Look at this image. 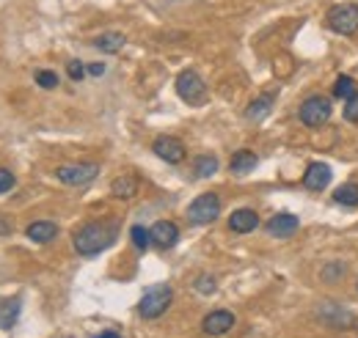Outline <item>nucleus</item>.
Here are the masks:
<instances>
[{
	"label": "nucleus",
	"instance_id": "1",
	"mask_svg": "<svg viewBox=\"0 0 358 338\" xmlns=\"http://www.w3.org/2000/svg\"><path fill=\"white\" fill-rule=\"evenodd\" d=\"M116 237H119L116 223H86L83 228L75 231L72 242H75V251L80 256H96L105 248H110L116 242Z\"/></svg>",
	"mask_w": 358,
	"mask_h": 338
},
{
	"label": "nucleus",
	"instance_id": "2",
	"mask_svg": "<svg viewBox=\"0 0 358 338\" xmlns=\"http://www.w3.org/2000/svg\"><path fill=\"white\" fill-rule=\"evenodd\" d=\"M171 300H174L171 286H166V284L149 286V289L143 292V297H141V302H138V314H141L143 319H157V316H163V314L169 311Z\"/></svg>",
	"mask_w": 358,
	"mask_h": 338
},
{
	"label": "nucleus",
	"instance_id": "3",
	"mask_svg": "<svg viewBox=\"0 0 358 338\" xmlns=\"http://www.w3.org/2000/svg\"><path fill=\"white\" fill-rule=\"evenodd\" d=\"M325 25H328V31H334L339 36H353L358 31V6L356 3L334 6L325 17Z\"/></svg>",
	"mask_w": 358,
	"mask_h": 338
},
{
	"label": "nucleus",
	"instance_id": "4",
	"mask_svg": "<svg viewBox=\"0 0 358 338\" xmlns=\"http://www.w3.org/2000/svg\"><path fill=\"white\" fill-rule=\"evenodd\" d=\"M177 94L182 102H187V105H193V108H199V105H204L207 102V83L199 78V72H193V69H185L182 75L177 78Z\"/></svg>",
	"mask_w": 358,
	"mask_h": 338
},
{
	"label": "nucleus",
	"instance_id": "5",
	"mask_svg": "<svg viewBox=\"0 0 358 338\" xmlns=\"http://www.w3.org/2000/svg\"><path fill=\"white\" fill-rule=\"evenodd\" d=\"M218 214H221V198L215 193H204L187 207V220L193 226H207V223L218 220Z\"/></svg>",
	"mask_w": 358,
	"mask_h": 338
},
{
	"label": "nucleus",
	"instance_id": "6",
	"mask_svg": "<svg viewBox=\"0 0 358 338\" xmlns=\"http://www.w3.org/2000/svg\"><path fill=\"white\" fill-rule=\"evenodd\" d=\"M298 116H301V122L306 127H322L328 122V116H331V102L325 96H309V99L301 102Z\"/></svg>",
	"mask_w": 358,
	"mask_h": 338
},
{
	"label": "nucleus",
	"instance_id": "7",
	"mask_svg": "<svg viewBox=\"0 0 358 338\" xmlns=\"http://www.w3.org/2000/svg\"><path fill=\"white\" fill-rule=\"evenodd\" d=\"M96 173H99V166L78 163V166H61V168L55 170V179L61 184H66V187H83V184H89Z\"/></svg>",
	"mask_w": 358,
	"mask_h": 338
},
{
	"label": "nucleus",
	"instance_id": "8",
	"mask_svg": "<svg viewBox=\"0 0 358 338\" xmlns=\"http://www.w3.org/2000/svg\"><path fill=\"white\" fill-rule=\"evenodd\" d=\"M152 152L163 160V163H171V166H177L185 160V143L174 138V135H160L155 143H152Z\"/></svg>",
	"mask_w": 358,
	"mask_h": 338
},
{
	"label": "nucleus",
	"instance_id": "9",
	"mask_svg": "<svg viewBox=\"0 0 358 338\" xmlns=\"http://www.w3.org/2000/svg\"><path fill=\"white\" fill-rule=\"evenodd\" d=\"M231 328H234V314L226 311V308H218V311H213L201 319V330L207 336H226Z\"/></svg>",
	"mask_w": 358,
	"mask_h": 338
},
{
	"label": "nucleus",
	"instance_id": "10",
	"mask_svg": "<svg viewBox=\"0 0 358 338\" xmlns=\"http://www.w3.org/2000/svg\"><path fill=\"white\" fill-rule=\"evenodd\" d=\"M317 316L325 325H331V328H353L356 325V316L350 311H345L342 305H336V302H322L320 311H317Z\"/></svg>",
	"mask_w": 358,
	"mask_h": 338
},
{
	"label": "nucleus",
	"instance_id": "11",
	"mask_svg": "<svg viewBox=\"0 0 358 338\" xmlns=\"http://www.w3.org/2000/svg\"><path fill=\"white\" fill-rule=\"evenodd\" d=\"M179 242V228L171 220H157L152 226V245H157L160 251H169Z\"/></svg>",
	"mask_w": 358,
	"mask_h": 338
},
{
	"label": "nucleus",
	"instance_id": "12",
	"mask_svg": "<svg viewBox=\"0 0 358 338\" xmlns=\"http://www.w3.org/2000/svg\"><path fill=\"white\" fill-rule=\"evenodd\" d=\"M298 226H301V220L295 214L281 212V214H273L268 220V234L270 237H292L298 231Z\"/></svg>",
	"mask_w": 358,
	"mask_h": 338
},
{
	"label": "nucleus",
	"instance_id": "13",
	"mask_svg": "<svg viewBox=\"0 0 358 338\" xmlns=\"http://www.w3.org/2000/svg\"><path fill=\"white\" fill-rule=\"evenodd\" d=\"M328 182H331V168L322 163H312L303 173V187L312 193H322L328 187Z\"/></svg>",
	"mask_w": 358,
	"mask_h": 338
},
{
	"label": "nucleus",
	"instance_id": "14",
	"mask_svg": "<svg viewBox=\"0 0 358 338\" xmlns=\"http://www.w3.org/2000/svg\"><path fill=\"white\" fill-rule=\"evenodd\" d=\"M259 226V214L254 210H234L229 214V228L234 234H251Z\"/></svg>",
	"mask_w": 358,
	"mask_h": 338
},
{
	"label": "nucleus",
	"instance_id": "15",
	"mask_svg": "<svg viewBox=\"0 0 358 338\" xmlns=\"http://www.w3.org/2000/svg\"><path fill=\"white\" fill-rule=\"evenodd\" d=\"M25 234H28V240H31V242L45 245V242H52V240H55L58 226H55V223H50V220H36V223H31V226L25 228Z\"/></svg>",
	"mask_w": 358,
	"mask_h": 338
},
{
	"label": "nucleus",
	"instance_id": "16",
	"mask_svg": "<svg viewBox=\"0 0 358 338\" xmlns=\"http://www.w3.org/2000/svg\"><path fill=\"white\" fill-rule=\"evenodd\" d=\"M135 193H138V179L133 173H124L110 184V196L119 201H130V198H135Z\"/></svg>",
	"mask_w": 358,
	"mask_h": 338
},
{
	"label": "nucleus",
	"instance_id": "17",
	"mask_svg": "<svg viewBox=\"0 0 358 338\" xmlns=\"http://www.w3.org/2000/svg\"><path fill=\"white\" fill-rule=\"evenodd\" d=\"M273 102H275V94H262V96H257V99L248 105V110H245L248 122H262L270 110H273Z\"/></svg>",
	"mask_w": 358,
	"mask_h": 338
},
{
	"label": "nucleus",
	"instance_id": "18",
	"mask_svg": "<svg viewBox=\"0 0 358 338\" xmlns=\"http://www.w3.org/2000/svg\"><path fill=\"white\" fill-rule=\"evenodd\" d=\"M229 168H231V173H248V170L257 168V154L251 149H240V152H234Z\"/></svg>",
	"mask_w": 358,
	"mask_h": 338
},
{
	"label": "nucleus",
	"instance_id": "19",
	"mask_svg": "<svg viewBox=\"0 0 358 338\" xmlns=\"http://www.w3.org/2000/svg\"><path fill=\"white\" fill-rule=\"evenodd\" d=\"M20 319V300H3L0 302V328L8 330Z\"/></svg>",
	"mask_w": 358,
	"mask_h": 338
},
{
	"label": "nucleus",
	"instance_id": "20",
	"mask_svg": "<svg viewBox=\"0 0 358 338\" xmlns=\"http://www.w3.org/2000/svg\"><path fill=\"white\" fill-rule=\"evenodd\" d=\"M334 201H336L339 207H358V184L356 182L342 184V187L334 193Z\"/></svg>",
	"mask_w": 358,
	"mask_h": 338
},
{
	"label": "nucleus",
	"instance_id": "21",
	"mask_svg": "<svg viewBox=\"0 0 358 338\" xmlns=\"http://www.w3.org/2000/svg\"><path fill=\"white\" fill-rule=\"evenodd\" d=\"M215 170H218V157H213V154H201V157H196L193 173H196L199 179H207V176H213Z\"/></svg>",
	"mask_w": 358,
	"mask_h": 338
},
{
	"label": "nucleus",
	"instance_id": "22",
	"mask_svg": "<svg viewBox=\"0 0 358 338\" xmlns=\"http://www.w3.org/2000/svg\"><path fill=\"white\" fill-rule=\"evenodd\" d=\"M94 47L102 52H119L124 47V36L122 34H102V36H96Z\"/></svg>",
	"mask_w": 358,
	"mask_h": 338
},
{
	"label": "nucleus",
	"instance_id": "23",
	"mask_svg": "<svg viewBox=\"0 0 358 338\" xmlns=\"http://www.w3.org/2000/svg\"><path fill=\"white\" fill-rule=\"evenodd\" d=\"M356 91H358V83L353 78H348V75L336 78V83H334V96H336V99H350Z\"/></svg>",
	"mask_w": 358,
	"mask_h": 338
},
{
	"label": "nucleus",
	"instance_id": "24",
	"mask_svg": "<svg viewBox=\"0 0 358 338\" xmlns=\"http://www.w3.org/2000/svg\"><path fill=\"white\" fill-rule=\"evenodd\" d=\"M130 240H133L135 251L143 254V251L152 245V231H146L143 226H133V228H130Z\"/></svg>",
	"mask_w": 358,
	"mask_h": 338
},
{
	"label": "nucleus",
	"instance_id": "25",
	"mask_svg": "<svg viewBox=\"0 0 358 338\" xmlns=\"http://www.w3.org/2000/svg\"><path fill=\"white\" fill-rule=\"evenodd\" d=\"M66 75H69L72 80H83V78L89 75V69H86V64H83V61H78V58H75V61H69V64H66Z\"/></svg>",
	"mask_w": 358,
	"mask_h": 338
},
{
	"label": "nucleus",
	"instance_id": "26",
	"mask_svg": "<svg viewBox=\"0 0 358 338\" xmlns=\"http://www.w3.org/2000/svg\"><path fill=\"white\" fill-rule=\"evenodd\" d=\"M193 286H196L199 295H213V292H215V278H213V275H199Z\"/></svg>",
	"mask_w": 358,
	"mask_h": 338
},
{
	"label": "nucleus",
	"instance_id": "27",
	"mask_svg": "<svg viewBox=\"0 0 358 338\" xmlns=\"http://www.w3.org/2000/svg\"><path fill=\"white\" fill-rule=\"evenodd\" d=\"M342 113H345V119H348V122L358 124V91L350 96V99H345V110H342Z\"/></svg>",
	"mask_w": 358,
	"mask_h": 338
},
{
	"label": "nucleus",
	"instance_id": "28",
	"mask_svg": "<svg viewBox=\"0 0 358 338\" xmlns=\"http://www.w3.org/2000/svg\"><path fill=\"white\" fill-rule=\"evenodd\" d=\"M36 83L42 85V88H58V75L42 69V72H36Z\"/></svg>",
	"mask_w": 358,
	"mask_h": 338
},
{
	"label": "nucleus",
	"instance_id": "29",
	"mask_svg": "<svg viewBox=\"0 0 358 338\" xmlns=\"http://www.w3.org/2000/svg\"><path fill=\"white\" fill-rule=\"evenodd\" d=\"M342 272H345V264L334 261V264H328V267L322 270V278H325V281H334V278H339Z\"/></svg>",
	"mask_w": 358,
	"mask_h": 338
},
{
	"label": "nucleus",
	"instance_id": "30",
	"mask_svg": "<svg viewBox=\"0 0 358 338\" xmlns=\"http://www.w3.org/2000/svg\"><path fill=\"white\" fill-rule=\"evenodd\" d=\"M14 187V173L11 170H6V168H0V196L3 193H8Z\"/></svg>",
	"mask_w": 358,
	"mask_h": 338
},
{
	"label": "nucleus",
	"instance_id": "31",
	"mask_svg": "<svg viewBox=\"0 0 358 338\" xmlns=\"http://www.w3.org/2000/svg\"><path fill=\"white\" fill-rule=\"evenodd\" d=\"M86 69H89L91 78H102V75H105V64H99V61H94V64H89Z\"/></svg>",
	"mask_w": 358,
	"mask_h": 338
},
{
	"label": "nucleus",
	"instance_id": "32",
	"mask_svg": "<svg viewBox=\"0 0 358 338\" xmlns=\"http://www.w3.org/2000/svg\"><path fill=\"white\" fill-rule=\"evenodd\" d=\"M6 234H11V223L6 217H0V237H6Z\"/></svg>",
	"mask_w": 358,
	"mask_h": 338
},
{
	"label": "nucleus",
	"instance_id": "33",
	"mask_svg": "<svg viewBox=\"0 0 358 338\" xmlns=\"http://www.w3.org/2000/svg\"><path fill=\"white\" fill-rule=\"evenodd\" d=\"M96 338H119V333H116V330H102Z\"/></svg>",
	"mask_w": 358,
	"mask_h": 338
}]
</instances>
